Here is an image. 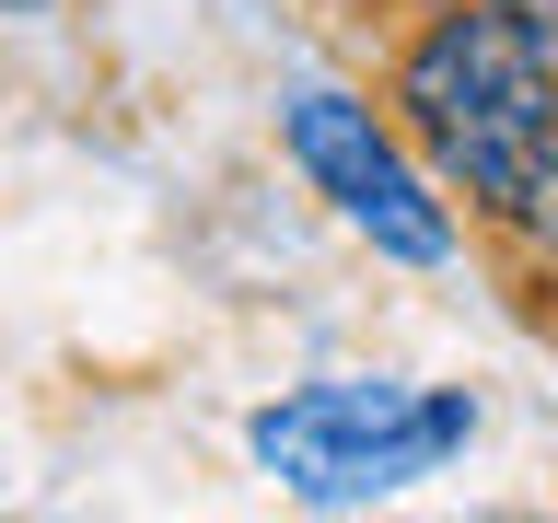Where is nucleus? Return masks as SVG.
Here are the masks:
<instances>
[{
	"label": "nucleus",
	"instance_id": "20e7f679",
	"mask_svg": "<svg viewBox=\"0 0 558 523\" xmlns=\"http://www.w3.org/2000/svg\"><path fill=\"white\" fill-rule=\"evenodd\" d=\"M0 12H47V0H0Z\"/></svg>",
	"mask_w": 558,
	"mask_h": 523
},
{
	"label": "nucleus",
	"instance_id": "f257e3e1",
	"mask_svg": "<svg viewBox=\"0 0 558 523\" xmlns=\"http://www.w3.org/2000/svg\"><path fill=\"white\" fill-rule=\"evenodd\" d=\"M408 129L442 151V174L488 221L558 244V59L500 0H453L408 47Z\"/></svg>",
	"mask_w": 558,
	"mask_h": 523
},
{
	"label": "nucleus",
	"instance_id": "7ed1b4c3",
	"mask_svg": "<svg viewBox=\"0 0 558 523\" xmlns=\"http://www.w3.org/2000/svg\"><path fill=\"white\" fill-rule=\"evenodd\" d=\"M279 151L303 163V186L338 209L373 256H396V268H442V256H453V209L430 198V174L373 129V105L291 94V105H279Z\"/></svg>",
	"mask_w": 558,
	"mask_h": 523
},
{
	"label": "nucleus",
	"instance_id": "f03ea898",
	"mask_svg": "<svg viewBox=\"0 0 558 523\" xmlns=\"http://www.w3.org/2000/svg\"><path fill=\"white\" fill-rule=\"evenodd\" d=\"M477 442V396L465 384H361V373H326V384H291L244 418V453L268 465L291 500L314 512H361V500H396L418 488L430 465Z\"/></svg>",
	"mask_w": 558,
	"mask_h": 523
}]
</instances>
